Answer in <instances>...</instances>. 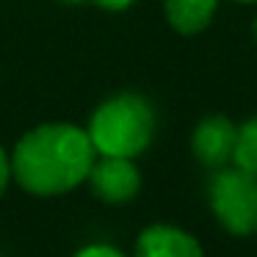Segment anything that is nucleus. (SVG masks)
<instances>
[{
    "label": "nucleus",
    "instance_id": "7ed1b4c3",
    "mask_svg": "<svg viewBox=\"0 0 257 257\" xmlns=\"http://www.w3.org/2000/svg\"><path fill=\"white\" fill-rule=\"evenodd\" d=\"M207 202L229 235L257 232V177L251 172L235 163L216 169L207 185Z\"/></svg>",
    "mask_w": 257,
    "mask_h": 257
},
{
    "label": "nucleus",
    "instance_id": "423d86ee",
    "mask_svg": "<svg viewBox=\"0 0 257 257\" xmlns=\"http://www.w3.org/2000/svg\"><path fill=\"white\" fill-rule=\"evenodd\" d=\"M136 257H205L199 240L174 224H150L136 238Z\"/></svg>",
    "mask_w": 257,
    "mask_h": 257
},
{
    "label": "nucleus",
    "instance_id": "4468645a",
    "mask_svg": "<svg viewBox=\"0 0 257 257\" xmlns=\"http://www.w3.org/2000/svg\"><path fill=\"white\" fill-rule=\"evenodd\" d=\"M254 31H257V20H254Z\"/></svg>",
    "mask_w": 257,
    "mask_h": 257
},
{
    "label": "nucleus",
    "instance_id": "ddd939ff",
    "mask_svg": "<svg viewBox=\"0 0 257 257\" xmlns=\"http://www.w3.org/2000/svg\"><path fill=\"white\" fill-rule=\"evenodd\" d=\"M67 3H83V0H67Z\"/></svg>",
    "mask_w": 257,
    "mask_h": 257
},
{
    "label": "nucleus",
    "instance_id": "0eeeda50",
    "mask_svg": "<svg viewBox=\"0 0 257 257\" xmlns=\"http://www.w3.org/2000/svg\"><path fill=\"white\" fill-rule=\"evenodd\" d=\"M218 0H163L166 20L177 34L194 36L213 23Z\"/></svg>",
    "mask_w": 257,
    "mask_h": 257
},
{
    "label": "nucleus",
    "instance_id": "1a4fd4ad",
    "mask_svg": "<svg viewBox=\"0 0 257 257\" xmlns=\"http://www.w3.org/2000/svg\"><path fill=\"white\" fill-rule=\"evenodd\" d=\"M72 257H127V254L119 251V249H113V246H108V243H91V246L78 249Z\"/></svg>",
    "mask_w": 257,
    "mask_h": 257
},
{
    "label": "nucleus",
    "instance_id": "6e6552de",
    "mask_svg": "<svg viewBox=\"0 0 257 257\" xmlns=\"http://www.w3.org/2000/svg\"><path fill=\"white\" fill-rule=\"evenodd\" d=\"M232 163L257 177V116L246 119L238 127V144H235Z\"/></svg>",
    "mask_w": 257,
    "mask_h": 257
},
{
    "label": "nucleus",
    "instance_id": "f257e3e1",
    "mask_svg": "<svg viewBox=\"0 0 257 257\" xmlns=\"http://www.w3.org/2000/svg\"><path fill=\"white\" fill-rule=\"evenodd\" d=\"M97 158L89 133L67 122L28 130L12 152V180L36 196H58L86 183Z\"/></svg>",
    "mask_w": 257,
    "mask_h": 257
},
{
    "label": "nucleus",
    "instance_id": "f8f14e48",
    "mask_svg": "<svg viewBox=\"0 0 257 257\" xmlns=\"http://www.w3.org/2000/svg\"><path fill=\"white\" fill-rule=\"evenodd\" d=\"M235 3H257V0H235Z\"/></svg>",
    "mask_w": 257,
    "mask_h": 257
},
{
    "label": "nucleus",
    "instance_id": "9d476101",
    "mask_svg": "<svg viewBox=\"0 0 257 257\" xmlns=\"http://www.w3.org/2000/svg\"><path fill=\"white\" fill-rule=\"evenodd\" d=\"M9 183H12V155L0 144V196L6 194Z\"/></svg>",
    "mask_w": 257,
    "mask_h": 257
},
{
    "label": "nucleus",
    "instance_id": "39448f33",
    "mask_svg": "<svg viewBox=\"0 0 257 257\" xmlns=\"http://www.w3.org/2000/svg\"><path fill=\"white\" fill-rule=\"evenodd\" d=\"M235 144H238V124L224 113H210V116L199 119L194 136H191V150H194L196 161L213 172L232 163Z\"/></svg>",
    "mask_w": 257,
    "mask_h": 257
},
{
    "label": "nucleus",
    "instance_id": "9b49d317",
    "mask_svg": "<svg viewBox=\"0 0 257 257\" xmlns=\"http://www.w3.org/2000/svg\"><path fill=\"white\" fill-rule=\"evenodd\" d=\"M100 9H105V12H124V9H130L136 3V0H94Z\"/></svg>",
    "mask_w": 257,
    "mask_h": 257
},
{
    "label": "nucleus",
    "instance_id": "20e7f679",
    "mask_svg": "<svg viewBox=\"0 0 257 257\" xmlns=\"http://www.w3.org/2000/svg\"><path fill=\"white\" fill-rule=\"evenodd\" d=\"M89 183L91 194L105 205H124L136 199L141 191V172L133 163V158H119V155H97L89 169Z\"/></svg>",
    "mask_w": 257,
    "mask_h": 257
},
{
    "label": "nucleus",
    "instance_id": "f03ea898",
    "mask_svg": "<svg viewBox=\"0 0 257 257\" xmlns=\"http://www.w3.org/2000/svg\"><path fill=\"white\" fill-rule=\"evenodd\" d=\"M86 133H89L97 155L136 158L152 144L155 108L133 91L108 97L105 102L94 108Z\"/></svg>",
    "mask_w": 257,
    "mask_h": 257
}]
</instances>
